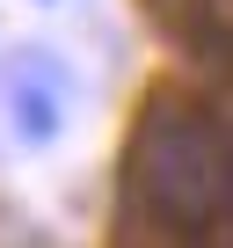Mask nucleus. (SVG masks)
I'll use <instances>...</instances> for the list:
<instances>
[{
  "mask_svg": "<svg viewBox=\"0 0 233 248\" xmlns=\"http://www.w3.org/2000/svg\"><path fill=\"white\" fill-rule=\"evenodd\" d=\"M139 175H146V190H153L160 212L204 219V212H218V197L233 190V154H226V139L211 132V124L160 117L153 132H146V146H139Z\"/></svg>",
  "mask_w": 233,
  "mask_h": 248,
  "instance_id": "nucleus-1",
  "label": "nucleus"
},
{
  "mask_svg": "<svg viewBox=\"0 0 233 248\" xmlns=\"http://www.w3.org/2000/svg\"><path fill=\"white\" fill-rule=\"evenodd\" d=\"M15 124H22V139H51V132H58V102H51L37 80H22V88H15Z\"/></svg>",
  "mask_w": 233,
  "mask_h": 248,
  "instance_id": "nucleus-2",
  "label": "nucleus"
}]
</instances>
